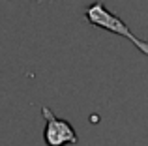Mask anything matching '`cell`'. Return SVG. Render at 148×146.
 Wrapping results in <instances>:
<instances>
[{"label":"cell","mask_w":148,"mask_h":146,"mask_svg":"<svg viewBox=\"0 0 148 146\" xmlns=\"http://www.w3.org/2000/svg\"><path fill=\"white\" fill-rule=\"evenodd\" d=\"M41 116L45 120L43 141L47 146H68L79 143V137L73 126L64 118H58L47 105L41 107Z\"/></svg>","instance_id":"7a4b0ae2"},{"label":"cell","mask_w":148,"mask_h":146,"mask_svg":"<svg viewBox=\"0 0 148 146\" xmlns=\"http://www.w3.org/2000/svg\"><path fill=\"white\" fill-rule=\"evenodd\" d=\"M84 15H86V21L90 25L98 26V28H103L111 34H116V36H122L126 40H130V43H133L139 51L143 53L145 56H148V41L137 38L133 32L130 30V26L122 21L120 17H116L112 11H109L105 8L103 2H94L90 6H86L84 10Z\"/></svg>","instance_id":"6da1fadb"}]
</instances>
